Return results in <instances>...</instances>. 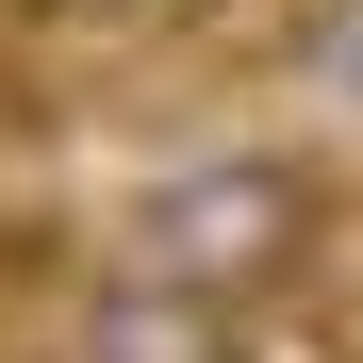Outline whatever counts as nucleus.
<instances>
[{"label": "nucleus", "instance_id": "nucleus-4", "mask_svg": "<svg viewBox=\"0 0 363 363\" xmlns=\"http://www.w3.org/2000/svg\"><path fill=\"white\" fill-rule=\"evenodd\" d=\"M248 363H314V347H248Z\"/></svg>", "mask_w": 363, "mask_h": 363}, {"label": "nucleus", "instance_id": "nucleus-1", "mask_svg": "<svg viewBox=\"0 0 363 363\" xmlns=\"http://www.w3.org/2000/svg\"><path fill=\"white\" fill-rule=\"evenodd\" d=\"M314 231H330V182L297 149H199V165H165L133 199V264L231 297V314H264V297L314 264Z\"/></svg>", "mask_w": 363, "mask_h": 363}, {"label": "nucleus", "instance_id": "nucleus-3", "mask_svg": "<svg viewBox=\"0 0 363 363\" xmlns=\"http://www.w3.org/2000/svg\"><path fill=\"white\" fill-rule=\"evenodd\" d=\"M297 83L330 116H363V0H314V17H297Z\"/></svg>", "mask_w": 363, "mask_h": 363}, {"label": "nucleus", "instance_id": "nucleus-2", "mask_svg": "<svg viewBox=\"0 0 363 363\" xmlns=\"http://www.w3.org/2000/svg\"><path fill=\"white\" fill-rule=\"evenodd\" d=\"M67 363H248V314L199 297V281H165V264H116V281L83 297Z\"/></svg>", "mask_w": 363, "mask_h": 363}]
</instances>
